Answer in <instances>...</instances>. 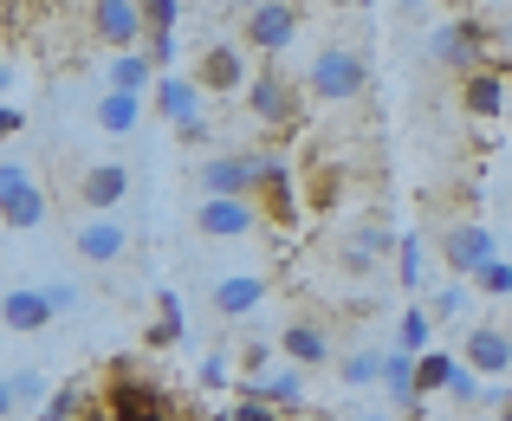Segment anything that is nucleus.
I'll return each instance as SVG.
<instances>
[{
    "label": "nucleus",
    "mask_w": 512,
    "mask_h": 421,
    "mask_svg": "<svg viewBox=\"0 0 512 421\" xmlns=\"http://www.w3.org/2000/svg\"><path fill=\"white\" fill-rule=\"evenodd\" d=\"M305 98H312V91H305L299 78H286L279 65H260V72L247 78V117L260 130H273V137H286V130L305 124Z\"/></svg>",
    "instance_id": "nucleus-1"
},
{
    "label": "nucleus",
    "mask_w": 512,
    "mask_h": 421,
    "mask_svg": "<svg viewBox=\"0 0 512 421\" xmlns=\"http://www.w3.org/2000/svg\"><path fill=\"white\" fill-rule=\"evenodd\" d=\"M98 396L111 402V415H117V421H175L169 389L156 383V376H143V370H137V357H117Z\"/></svg>",
    "instance_id": "nucleus-2"
},
{
    "label": "nucleus",
    "mask_w": 512,
    "mask_h": 421,
    "mask_svg": "<svg viewBox=\"0 0 512 421\" xmlns=\"http://www.w3.org/2000/svg\"><path fill=\"white\" fill-rule=\"evenodd\" d=\"M363 85H370V65H363L357 46H325L312 65H305V91H312V104H357Z\"/></svg>",
    "instance_id": "nucleus-3"
},
{
    "label": "nucleus",
    "mask_w": 512,
    "mask_h": 421,
    "mask_svg": "<svg viewBox=\"0 0 512 421\" xmlns=\"http://www.w3.org/2000/svg\"><path fill=\"white\" fill-rule=\"evenodd\" d=\"M299 20H305L299 0H260V7L240 13V46L260 52V59H279V52L299 46Z\"/></svg>",
    "instance_id": "nucleus-4"
},
{
    "label": "nucleus",
    "mask_w": 512,
    "mask_h": 421,
    "mask_svg": "<svg viewBox=\"0 0 512 421\" xmlns=\"http://www.w3.org/2000/svg\"><path fill=\"white\" fill-rule=\"evenodd\" d=\"M500 39V26L474 20V13H454V20H441L435 33H428V59L448 65V72H480V52Z\"/></svg>",
    "instance_id": "nucleus-5"
},
{
    "label": "nucleus",
    "mask_w": 512,
    "mask_h": 421,
    "mask_svg": "<svg viewBox=\"0 0 512 421\" xmlns=\"http://www.w3.org/2000/svg\"><path fill=\"white\" fill-rule=\"evenodd\" d=\"M46 214H52L46 188L26 175V162H20V156H7V162H0V221H7L13 234H33Z\"/></svg>",
    "instance_id": "nucleus-6"
},
{
    "label": "nucleus",
    "mask_w": 512,
    "mask_h": 421,
    "mask_svg": "<svg viewBox=\"0 0 512 421\" xmlns=\"http://www.w3.org/2000/svg\"><path fill=\"white\" fill-rule=\"evenodd\" d=\"M266 156L273 149H221V156H208L195 169V188L201 195H253L266 175Z\"/></svg>",
    "instance_id": "nucleus-7"
},
{
    "label": "nucleus",
    "mask_w": 512,
    "mask_h": 421,
    "mask_svg": "<svg viewBox=\"0 0 512 421\" xmlns=\"http://www.w3.org/2000/svg\"><path fill=\"white\" fill-rule=\"evenodd\" d=\"M253 208H260V221L279 227V234H292V227L305 221V188L292 182L286 156H266V175H260V188H253Z\"/></svg>",
    "instance_id": "nucleus-8"
},
{
    "label": "nucleus",
    "mask_w": 512,
    "mask_h": 421,
    "mask_svg": "<svg viewBox=\"0 0 512 421\" xmlns=\"http://www.w3.org/2000/svg\"><path fill=\"white\" fill-rule=\"evenodd\" d=\"M260 208H253V195H201L195 208V234L201 240H247L260 234Z\"/></svg>",
    "instance_id": "nucleus-9"
},
{
    "label": "nucleus",
    "mask_w": 512,
    "mask_h": 421,
    "mask_svg": "<svg viewBox=\"0 0 512 421\" xmlns=\"http://www.w3.org/2000/svg\"><path fill=\"white\" fill-rule=\"evenodd\" d=\"M500 253V240H493V227L480 221H454L448 234H441V260H448V279H474L480 266Z\"/></svg>",
    "instance_id": "nucleus-10"
},
{
    "label": "nucleus",
    "mask_w": 512,
    "mask_h": 421,
    "mask_svg": "<svg viewBox=\"0 0 512 421\" xmlns=\"http://www.w3.org/2000/svg\"><path fill=\"white\" fill-rule=\"evenodd\" d=\"M247 46H201L195 52V85L208 91V98H234V91H247Z\"/></svg>",
    "instance_id": "nucleus-11"
},
{
    "label": "nucleus",
    "mask_w": 512,
    "mask_h": 421,
    "mask_svg": "<svg viewBox=\"0 0 512 421\" xmlns=\"http://www.w3.org/2000/svg\"><path fill=\"white\" fill-rule=\"evenodd\" d=\"M85 20H91V39H104V46H117V52L143 46V33H150L137 0H91Z\"/></svg>",
    "instance_id": "nucleus-12"
},
{
    "label": "nucleus",
    "mask_w": 512,
    "mask_h": 421,
    "mask_svg": "<svg viewBox=\"0 0 512 421\" xmlns=\"http://www.w3.org/2000/svg\"><path fill=\"white\" fill-rule=\"evenodd\" d=\"M72 247H78V260H85V266H117L130 253V227L111 221V214H85L78 234H72Z\"/></svg>",
    "instance_id": "nucleus-13"
},
{
    "label": "nucleus",
    "mask_w": 512,
    "mask_h": 421,
    "mask_svg": "<svg viewBox=\"0 0 512 421\" xmlns=\"http://www.w3.org/2000/svg\"><path fill=\"white\" fill-rule=\"evenodd\" d=\"M461 357L474 363L487 383H506L512 376V331L506 324H474V331L461 337Z\"/></svg>",
    "instance_id": "nucleus-14"
},
{
    "label": "nucleus",
    "mask_w": 512,
    "mask_h": 421,
    "mask_svg": "<svg viewBox=\"0 0 512 421\" xmlns=\"http://www.w3.org/2000/svg\"><path fill=\"white\" fill-rule=\"evenodd\" d=\"M208 305H214V318L240 324V318H253V311L266 305V279L260 273H227V279H214Z\"/></svg>",
    "instance_id": "nucleus-15"
},
{
    "label": "nucleus",
    "mask_w": 512,
    "mask_h": 421,
    "mask_svg": "<svg viewBox=\"0 0 512 421\" xmlns=\"http://www.w3.org/2000/svg\"><path fill=\"white\" fill-rule=\"evenodd\" d=\"M124 195H130V169H124V162H91V169L78 175V201H85L91 214L124 208Z\"/></svg>",
    "instance_id": "nucleus-16"
},
{
    "label": "nucleus",
    "mask_w": 512,
    "mask_h": 421,
    "mask_svg": "<svg viewBox=\"0 0 512 421\" xmlns=\"http://www.w3.org/2000/svg\"><path fill=\"white\" fill-rule=\"evenodd\" d=\"M52 311H59V305H52V292H46V285H39V292H33V285H13V292L0 298V318H7V331H13V337L46 331V324H52Z\"/></svg>",
    "instance_id": "nucleus-17"
},
{
    "label": "nucleus",
    "mask_w": 512,
    "mask_h": 421,
    "mask_svg": "<svg viewBox=\"0 0 512 421\" xmlns=\"http://www.w3.org/2000/svg\"><path fill=\"white\" fill-rule=\"evenodd\" d=\"M461 111H467V117H480V124H493V117L506 111V72H500V65L461 72Z\"/></svg>",
    "instance_id": "nucleus-18"
},
{
    "label": "nucleus",
    "mask_w": 512,
    "mask_h": 421,
    "mask_svg": "<svg viewBox=\"0 0 512 421\" xmlns=\"http://www.w3.org/2000/svg\"><path fill=\"white\" fill-rule=\"evenodd\" d=\"M91 117H98L104 137H130V130L143 124V91H117V85H104V91H98V104H91Z\"/></svg>",
    "instance_id": "nucleus-19"
},
{
    "label": "nucleus",
    "mask_w": 512,
    "mask_h": 421,
    "mask_svg": "<svg viewBox=\"0 0 512 421\" xmlns=\"http://www.w3.org/2000/svg\"><path fill=\"white\" fill-rule=\"evenodd\" d=\"M279 357L299 363V370H312V363H331V337H325V324L292 318L286 331H279Z\"/></svg>",
    "instance_id": "nucleus-20"
},
{
    "label": "nucleus",
    "mask_w": 512,
    "mask_h": 421,
    "mask_svg": "<svg viewBox=\"0 0 512 421\" xmlns=\"http://www.w3.org/2000/svg\"><path fill=\"white\" fill-rule=\"evenodd\" d=\"M156 78H163V65L150 59V52H111V65H104V85H117V91H143V98H150L156 91Z\"/></svg>",
    "instance_id": "nucleus-21"
},
{
    "label": "nucleus",
    "mask_w": 512,
    "mask_h": 421,
    "mask_svg": "<svg viewBox=\"0 0 512 421\" xmlns=\"http://www.w3.org/2000/svg\"><path fill=\"white\" fill-rule=\"evenodd\" d=\"M46 396H52L46 376L26 370V363H13V370H7V402H0V409H7V421H26L33 409H46Z\"/></svg>",
    "instance_id": "nucleus-22"
},
{
    "label": "nucleus",
    "mask_w": 512,
    "mask_h": 421,
    "mask_svg": "<svg viewBox=\"0 0 512 421\" xmlns=\"http://www.w3.org/2000/svg\"><path fill=\"white\" fill-rule=\"evenodd\" d=\"M195 98H201V85H195V78H182V72H163V78H156V91H150V104L169 117V124H188V117H201Z\"/></svg>",
    "instance_id": "nucleus-23"
},
{
    "label": "nucleus",
    "mask_w": 512,
    "mask_h": 421,
    "mask_svg": "<svg viewBox=\"0 0 512 421\" xmlns=\"http://www.w3.org/2000/svg\"><path fill=\"white\" fill-rule=\"evenodd\" d=\"M182 298L175 292H156V318H150V331H143V350H175L182 344Z\"/></svg>",
    "instance_id": "nucleus-24"
},
{
    "label": "nucleus",
    "mask_w": 512,
    "mask_h": 421,
    "mask_svg": "<svg viewBox=\"0 0 512 421\" xmlns=\"http://www.w3.org/2000/svg\"><path fill=\"white\" fill-rule=\"evenodd\" d=\"M454 363H461L454 350H422V357H415V389H422L428 402H435V396H448V376H454Z\"/></svg>",
    "instance_id": "nucleus-25"
},
{
    "label": "nucleus",
    "mask_w": 512,
    "mask_h": 421,
    "mask_svg": "<svg viewBox=\"0 0 512 421\" xmlns=\"http://www.w3.org/2000/svg\"><path fill=\"white\" fill-rule=\"evenodd\" d=\"M338 188H344V169H338V162H318V169L305 175V208L331 214V208H338Z\"/></svg>",
    "instance_id": "nucleus-26"
},
{
    "label": "nucleus",
    "mask_w": 512,
    "mask_h": 421,
    "mask_svg": "<svg viewBox=\"0 0 512 421\" xmlns=\"http://www.w3.org/2000/svg\"><path fill=\"white\" fill-rule=\"evenodd\" d=\"M85 402H91V383H85V376H72V383H59V389L46 396L39 421H78V415H85Z\"/></svg>",
    "instance_id": "nucleus-27"
},
{
    "label": "nucleus",
    "mask_w": 512,
    "mask_h": 421,
    "mask_svg": "<svg viewBox=\"0 0 512 421\" xmlns=\"http://www.w3.org/2000/svg\"><path fill=\"white\" fill-rule=\"evenodd\" d=\"M260 396L266 402H279V409H299V402H305V370H299V363H286V370H273V376H260Z\"/></svg>",
    "instance_id": "nucleus-28"
},
{
    "label": "nucleus",
    "mask_w": 512,
    "mask_h": 421,
    "mask_svg": "<svg viewBox=\"0 0 512 421\" xmlns=\"http://www.w3.org/2000/svg\"><path fill=\"white\" fill-rule=\"evenodd\" d=\"M428 331H435V305H402V318H396V344L422 357V350H428Z\"/></svg>",
    "instance_id": "nucleus-29"
},
{
    "label": "nucleus",
    "mask_w": 512,
    "mask_h": 421,
    "mask_svg": "<svg viewBox=\"0 0 512 421\" xmlns=\"http://www.w3.org/2000/svg\"><path fill=\"white\" fill-rule=\"evenodd\" d=\"M273 357H279V344H266V337H247V344L234 350L240 383H260V376H273Z\"/></svg>",
    "instance_id": "nucleus-30"
},
{
    "label": "nucleus",
    "mask_w": 512,
    "mask_h": 421,
    "mask_svg": "<svg viewBox=\"0 0 512 421\" xmlns=\"http://www.w3.org/2000/svg\"><path fill=\"white\" fill-rule=\"evenodd\" d=\"M344 389H376L383 383V350H350V357L338 363Z\"/></svg>",
    "instance_id": "nucleus-31"
},
{
    "label": "nucleus",
    "mask_w": 512,
    "mask_h": 421,
    "mask_svg": "<svg viewBox=\"0 0 512 421\" xmlns=\"http://www.w3.org/2000/svg\"><path fill=\"white\" fill-rule=\"evenodd\" d=\"M389 260H396V279H402V292H415V285H422V234H402Z\"/></svg>",
    "instance_id": "nucleus-32"
},
{
    "label": "nucleus",
    "mask_w": 512,
    "mask_h": 421,
    "mask_svg": "<svg viewBox=\"0 0 512 421\" xmlns=\"http://www.w3.org/2000/svg\"><path fill=\"white\" fill-rule=\"evenodd\" d=\"M474 292H480V298H512V260H500V253H493V260L474 273Z\"/></svg>",
    "instance_id": "nucleus-33"
},
{
    "label": "nucleus",
    "mask_w": 512,
    "mask_h": 421,
    "mask_svg": "<svg viewBox=\"0 0 512 421\" xmlns=\"http://www.w3.org/2000/svg\"><path fill=\"white\" fill-rule=\"evenodd\" d=\"M474 298H480V292H474V279H448V285L435 292V318H461Z\"/></svg>",
    "instance_id": "nucleus-34"
},
{
    "label": "nucleus",
    "mask_w": 512,
    "mask_h": 421,
    "mask_svg": "<svg viewBox=\"0 0 512 421\" xmlns=\"http://www.w3.org/2000/svg\"><path fill=\"white\" fill-rule=\"evenodd\" d=\"M396 240H402V234H389V227H350V240H344V247L376 253V260H383V253H396Z\"/></svg>",
    "instance_id": "nucleus-35"
},
{
    "label": "nucleus",
    "mask_w": 512,
    "mask_h": 421,
    "mask_svg": "<svg viewBox=\"0 0 512 421\" xmlns=\"http://www.w3.org/2000/svg\"><path fill=\"white\" fill-rule=\"evenodd\" d=\"M143 52H150L163 72H175V59H182V46H175V26H156V33H143Z\"/></svg>",
    "instance_id": "nucleus-36"
},
{
    "label": "nucleus",
    "mask_w": 512,
    "mask_h": 421,
    "mask_svg": "<svg viewBox=\"0 0 512 421\" xmlns=\"http://www.w3.org/2000/svg\"><path fill=\"white\" fill-rule=\"evenodd\" d=\"M227 363H234V357H208V363L195 370V383H201V389H227V383H240V370H227Z\"/></svg>",
    "instance_id": "nucleus-37"
},
{
    "label": "nucleus",
    "mask_w": 512,
    "mask_h": 421,
    "mask_svg": "<svg viewBox=\"0 0 512 421\" xmlns=\"http://www.w3.org/2000/svg\"><path fill=\"white\" fill-rule=\"evenodd\" d=\"M137 7H143V26H150V33H156V26H175V20H182V0H137Z\"/></svg>",
    "instance_id": "nucleus-38"
},
{
    "label": "nucleus",
    "mask_w": 512,
    "mask_h": 421,
    "mask_svg": "<svg viewBox=\"0 0 512 421\" xmlns=\"http://www.w3.org/2000/svg\"><path fill=\"white\" fill-rule=\"evenodd\" d=\"M175 137L195 149V143H208V124H201V117H188V124H175Z\"/></svg>",
    "instance_id": "nucleus-39"
},
{
    "label": "nucleus",
    "mask_w": 512,
    "mask_h": 421,
    "mask_svg": "<svg viewBox=\"0 0 512 421\" xmlns=\"http://www.w3.org/2000/svg\"><path fill=\"white\" fill-rule=\"evenodd\" d=\"M0 130H7V137H20V130H26V111H20V104H7V111H0Z\"/></svg>",
    "instance_id": "nucleus-40"
},
{
    "label": "nucleus",
    "mask_w": 512,
    "mask_h": 421,
    "mask_svg": "<svg viewBox=\"0 0 512 421\" xmlns=\"http://www.w3.org/2000/svg\"><path fill=\"white\" fill-rule=\"evenodd\" d=\"M78 421H117V415H111V402H104V396H91V402H85V415H78Z\"/></svg>",
    "instance_id": "nucleus-41"
},
{
    "label": "nucleus",
    "mask_w": 512,
    "mask_h": 421,
    "mask_svg": "<svg viewBox=\"0 0 512 421\" xmlns=\"http://www.w3.org/2000/svg\"><path fill=\"white\" fill-rule=\"evenodd\" d=\"M500 46H512V13H506V20H500Z\"/></svg>",
    "instance_id": "nucleus-42"
},
{
    "label": "nucleus",
    "mask_w": 512,
    "mask_h": 421,
    "mask_svg": "<svg viewBox=\"0 0 512 421\" xmlns=\"http://www.w3.org/2000/svg\"><path fill=\"white\" fill-rule=\"evenodd\" d=\"M500 421H512V389H506V402H500Z\"/></svg>",
    "instance_id": "nucleus-43"
},
{
    "label": "nucleus",
    "mask_w": 512,
    "mask_h": 421,
    "mask_svg": "<svg viewBox=\"0 0 512 421\" xmlns=\"http://www.w3.org/2000/svg\"><path fill=\"white\" fill-rule=\"evenodd\" d=\"M448 7H454V13H474V0H448Z\"/></svg>",
    "instance_id": "nucleus-44"
},
{
    "label": "nucleus",
    "mask_w": 512,
    "mask_h": 421,
    "mask_svg": "<svg viewBox=\"0 0 512 421\" xmlns=\"http://www.w3.org/2000/svg\"><path fill=\"white\" fill-rule=\"evenodd\" d=\"M234 7H240V13H247V7H260V0H234Z\"/></svg>",
    "instance_id": "nucleus-45"
},
{
    "label": "nucleus",
    "mask_w": 512,
    "mask_h": 421,
    "mask_svg": "<svg viewBox=\"0 0 512 421\" xmlns=\"http://www.w3.org/2000/svg\"><path fill=\"white\" fill-rule=\"evenodd\" d=\"M350 7H376V0H350Z\"/></svg>",
    "instance_id": "nucleus-46"
},
{
    "label": "nucleus",
    "mask_w": 512,
    "mask_h": 421,
    "mask_svg": "<svg viewBox=\"0 0 512 421\" xmlns=\"http://www.w3.org/2000/svg\"><path fill=\"white\" fill-rule=\"evenodd\" d=\"M357 421H383V415H357Z\"/></svg>",
    "instance_id": "nucleus-47"
}]
</instances>
